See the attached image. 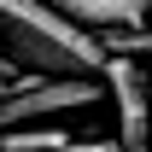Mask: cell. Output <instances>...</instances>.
Segmentation results:
<instances>
[{"label": "cell", "instance_id": "6da1fadb", "mask_svg": "<svg viewBox=\"0 0 152 152\" xmlns=\"http://www.w3.org/2000/svg\"><path fill=\"white\" fill-rule=\"evenodd\" d=\"M0 53L29 76H105L99 35L58 18L47 0H0Z\"/></svg>", "mask_w": 152, "mask_h": 152}, {"label": "cell", "instance_id": "7a4b0ae2", "mask_svg": "<svg viewBox=\"0 0 152 152\" xmlns=\"http://www.w3.org/2000/svg\"><path fill=\"white\" fill-rule=\"evenodd\" d=\"M99 99V76H18L12 94H0V129H35L70 111H88Z\"/></svg>", "mask_w": 152, "mask_h": 152}, {"label": "cell", "instance_id": "3957f363", "mask_svg": "<svg viewBox=\"0 0 152 152\" xmlns=\"http://www.w3.org/2000/svg\"><path fill=\"white\" fill-rule=\"evenodd\" d=\"M105 88L117 99V146L123 152H152V82L134 58L105 64Z\"/></svg>", "mask_w": 152, "mask_h": 152}, {"label": "cell", "instance_id": "277c9868", "mask_svg": "<svg viewBox=\"0 0 152 152\" xmlns=\"http://www.w3.org/2000/svg\"><path fill=\"white\" fill-rule=\"evenodd\" d=\"M58 18H70L76 29H140L146 23V12H152V0H47Z\"/></svg>", "mask_w": 152, "mask_h": 152}, {"label": "cell", "instance_id": "5b68a950", "mask_svg": "<svg viewBox=\"0 0 152 152\" xmlns=\"http://www.w3.org/2000/svg\"><path fill=\"white\" fill-rule=\"evenodd\" d=\"M99 47H105V58H134L140 64V53H152V35L146 29H111V35H99Z\"/></svg>", "mask_w": 152, "mask_h": 152}, {"label": "cell", "instance_id": "8992f818", "mask_svg": "<svg viewBox=\"0 0 152 152\" xmlns=\"http://www.w3.org/2000/svg\"><path fill=\"white\" fill-rule=\"evenodd\" d=\"M12 88H18V64L0 53V94H12Z\"/></svg>", "mask_w": 152, "mask_h": 152}]
</instances>
